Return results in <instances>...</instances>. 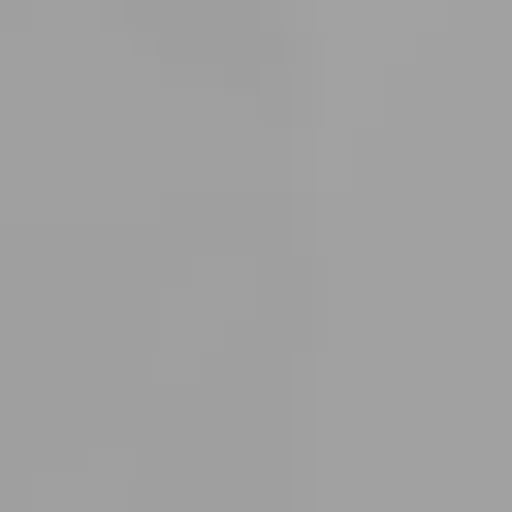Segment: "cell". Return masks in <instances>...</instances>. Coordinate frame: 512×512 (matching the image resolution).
Returning a JSON list of instances; mask_svg holds the SVG:
<instances>
[]
</instances>
